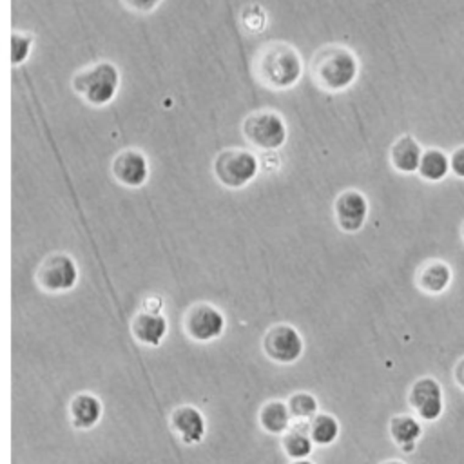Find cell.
Segmentation results:
<instances>
[{"label":"cell","mask_w":464,"mask_h":464,"mask_svg":"<svg viewBox=\"0 0 464 464\" xmlns=\"http://www.w3.org/2000/svg\"><path fill=\"white\" fill-rule=\"evenodd\" d=\"M252 72L261 85L272 91H286L301 80L303 60L288 42H266L252 60Z\"/></svg>","instance_id":"cell-1"},{"label":"cell","mask_w":464,"mask_h":464,"mask_svg":"<svg viewBox=\"0 0 464 464\" xmlns=\"http://www.w3.org/2000/svg\"><path fill=\"white\" fill-rule=\"evenodd\" d=\"M308 72L319 89L326 92H341L357 80L359 60L350 47L343 44H326L310 58Z\"/></svg>","instance_id":"cell-2"},{"label":"cell","mask_w":464,"mask_h":464,"mask_svg":"<svg viewBox=\"0 0 464 464\" xmlns=\"http://www.w3.org/2000/svg\"><path fill=\"white\" fill-rule=\"evenodd\" d=\"M71 87L85 103L103 107L114 100L120 89V71L112 62L102 60L76 71Z\"/></svg>","instance_id":"cell-3"},{"label":"cell","mask_w":464,"mask_h":464,"mask_svg":"<svg viewBox=\"0 0 464 464\" xmlns=\"http://www.w3.org/2000/svg\"><path fill=\"white\" fill-rule=\"evenodd\" d=\"M259 172V160L248 149L228 147L216 154L212 174L219 185L230 190L246 187Z\"/></svg>","instance_id":"cell-4"},{"label":"cell","mask_w":464,"mask_h":464,"mask_svg":"<svg viewBox=\"0 0 464 464\" xmlns=\"http://www.w3.org/2000/svg\"><path fill=\"white\" fill-rule=\"evenodd\" d=\"M241 134L252 147L272 152L285 145L288 129L277 111L259 109L243 118Z\"/></svg>","instance_id":"cell-5"},{"label":"cell","mask_w":464,"mask_h":464,"mask_svg":"<svg viewBox=\"0 0 464 464\" xmlns=\"http://www.w3.org/2000/svg\"><path fill=\"white\" fill-rule=\"evenodd\" d=\"M34 281L47 294H65L78 283V265L67 252H51L40 261Z\"/></svg>","instance_id":"cell-6"},{"label":"cell","mask_w":464,"mask_h":464,"mask_svg":"<svg viewBox=\"0 0 464 464\" xmlns=\"http://www.w3.org/2000/svg\"><path fill=\"white\" fill-rule=\"evenodd\" d=\"M227 319L221 308L208 301L192 303L181 319V328L185 335L194 343H212L219 339L225 332Z\"/></svg>","instance_id":"cell-7"},{"label":"cell","mask_w":464,"mask_h":464,"mask_svg":"<svg viewBox=\"0 0 464 464\" xmlns=\"http://www.w3.org/2000/svg\"><path fill=\"white\" fill-rule=\"evenodd\" d=\"M261 350L272 362L288 366L301 359L304 352V339L294 324L276 323L263 334Z\"/></svg>","instance_id":"cell-8"},{"label":"cell","mask_w":464,"mask_h":464,"mask_svg":"<svg viewBox=\"0 0 464 464\" xmlns=\"http://www.w3.org/2000/svg\"><path fill=\"white\" fill-rule=\"evenodd\" d=\"M408 404L413 413L424 422H435L444 413V388L431 377L422 375L415 379L408 390Z\"/></svg>","instance_id":"cell-9"},{"label":"cell","mask_w":464,"mask_h":464,"mask_svg":"<svg viewBox=\"0 0 464 464\" xmlns=\"http://www.w3.org/2000/svg\"><path fill=\"white\" fill-rule=\"evenodd\" d=\"M368 199L357 188H346L334 199V219L346 234L359 232L368 219Z\"/></svg>","instance_id":"cell-10"},{"label":"cell","mask_w":464,"mask_h":464,"mask_svg":"<svg viewBox=\"0 0 464 464\" xmlns=\"http://www.w3.org/2000/svg\"><path fill=\"white\" fill-rule=\"evenodd\" d=\"M169 430L185 446H196L205 439L207 420L194 404H179L169 415Z\"/></svg>","instance_id":"cell-11"},{"label":"cell","mask_w":464,"mask_h":464,"mask_svg":"<svg viewBox=\"0 0 464 464\" xmlns=\"http://www.w3.org/2000/svg\"><path fill=\"white\" fill-rule=\"evenodd\" d=\"M112 178L129 188L141 187L149 178V161L140 149H123L111 161Z\"/></svg>","instance_id":"cell-12"},{"label":"cell","mask_w":464,"mask_h":464,"mask_svg":"<svg viewBox=\"0 0 464 464\" xmlns=\"http://www.w3.org/2000/svg\"><path fill=\"white\" fill-rule=\"evenodd\" d=\"M167 332H169V323L161 312L141 308L130 317V334L134 341L143 346H150V348L160 346L167 337Z\"/></svg>","instance_id":"cell-13"},{"label":"cell","mask_w":464,"mask_h":464,"mask_svg":"<svg viewBox=\"0 0 464 464\" xmlns=\"http://www.w3.org/2000/svg\"><path fill=\"white\" fill-rule=\"evenodd\" d=\"M67 417L74 430H92L103 417V402L92 392H78L67 404Z\"/></svg>","instance_id":"cell-14"},{"label":"cell","mask_w":464,"mask_h":464,"mask_svg":"<svg viewBox=\"0 0 464 464\" xmlns=\"http://www.w3.org/2000/svg\"><path fill=\"white\" fill-rule=\"evenodd\" d=\"M453 281L451 266L442 259H430L415 274V285L420 292L428 295L444 294Z\"/></svg>","instance_id":"cell-15"},{"label":"cell","mask_w":464,"mask_h":464,"mask_svg":"<svg viewBox=\"0 0 464 464\" xmlns=\"http://www.w3.org/2000/svg\"><path fill=\"white\" fill-rule=\"evenodd\" d=\"M422 424L417 415L395 413L388 420V433L393 444L404 453H413L419 439L422 437Z\"/></svg>","instance_id":"cell-16"},{"label":"cell","mask_w":464,"mask_h":464,"mask_svg":"<svg viewBox=\"0 0 464 464\" xmlns=\"http://www.w3.org/2000/svg\"><path fill=\"white\" fill-rule=\"evenodd\" d=\"M424 149L411 134L399 136L390 147V163L401 174H413L419 170Z\"/></svg>","instance_id":"cell-17"},{"label":"cell","mask_w":464,"mask_h":464,"mask_svg":"<svg viewBox=\"0 0 464 464\" xmlns=\"http://www.w3.org/2000/svg\"><path fill=\"white\" fill-rule=\"evenodd\" d=\"M292 422H294V419H292L286 401L268 399L257 410V424L268 435L281 437L292 426Z\"/></svg>","instance_id":"cell-18"},{"label":"cell","mask_w":464,"mask_h":464,"mask_svg":"<svg viewBox=\"0 0 464 464\" xmlns=\"http://www.w3.org/2000/svg\"><path fill=\"white\" fill-rule=\"evenodd\" d=\"M314 440L308 431V422L294 420L292 426L281 435V450L290 460L308 459L314 450Z\"/></svg>","instance_id":"cell-19"},{"label":"cell","mask_w":464,"mask_h":464,"mask_svg":"<svg viewBox=\"0 0 464 464\" xmlns=\"http://www.w3.org/2000/svg\"><path fill=\"white\" fill-rule=\"evenodd\" d=\"M451 172V163H450V154L444 152L442 149L437 147H430L424 149L420 165L417 174L428 181V183H439L442 179L448 178V174Z\"/></svg>","instance_id":"cell-20"},{"label":"cell","mask_w":464,"mask_h":464,"mask_svg":"<svg viewBox=\"0 0 464 464\" xmlns=\"http://www.w3.org/2000/svg\"><path fill=\"white\" fill-rule=\"evenodd\" d=\"M308 431L315 446L326 448L334 444L341 433V424L339 419L328 411H317L310 420H308Z\"/></svg>","instance_id":"cell-21"},{"label":"cell","mask_w":464,"mask_h":464,"mask_svg":"<svg viewBox=\"0 0 464 464\" xmlns=\"http://www.w3.org/2000/svg\"><path fill=\"white\" fill-rule=\"evenodd\" d=\"M288 410L292 413L294 420L299 422H308L319 410V401L315 399L314 393L310 392H294L288 399H286Z\"/></svg>","instance_id":"cell-22"},{"label":"cell","mask_w":464,"mask_h":464,"mask_svg":"<svg viewBox=\"0 0 464 464\" xmlns=\"http://www.w3.org/2000/svg\"><path fill=\"white\" fill-rule=\"evenodd\" d=\"M33 45V34L31 33H24V31H13L11 34V62L13 65H22L25 62V58L29 56Z\"/></svg>","instance_id":"cell-23"},{"label":"cell","mask_w":464,"mask_h":464,"mask_svg":"<svg viewBox=\"0 0 464 464\" xmlns=\"http://www.w3.org/2000/svg\"><path fill=\"white\" fill-rule=\"evenodd\" d=\"M241 24H243L245 31H248L252 34L261 33L266 25V14H265L263 7H259V5L245 7V11L241 13Z\"/></svg>","instance_id":"cell-24"},{"label":"cell","mask_w":464,"mask_h":464,"mask_svg":"<svg viewBox=\"0 0 464 464\" xmlns=\"http://www.w3.org/2000/svg\"><path fill=\"white\" fill-rule=\"evenodd\" d=\"M121 4L132 13L147 14L152 13L161 4V0H121Z\"/></svg>","instance_id":"cell-25"},{"label":"cell","mask_w":464,"mask_h":464,"mask_svg":"<svg viewBox=\"0 0 464 464\" xmlns=\"http://www.w3.org/2000/svg\"><path fill=\"white\" fill-rule=\"evenodd\" d=\"M450 163H451V174L459 179H464V145L453 149L450 154Z\"/></svg>","instance_id":"cell-26"},{"label":"cell","mask_w":464,"mask_h":464,"mask_svg":"<svg viewBox=\"0 0 464 464\" xmlns=\"http://www.w3.org/2000/svg\"><path fill=\"white\" fill-rule=\"evenodd\" d=\"M453 379H455V384L460 390H464V355L453 366Z\"/></svg>","instance_id":"cell-27"},{"label":"cell","mask_w":464,"mask_h":464,"mask_svg":"<svg viewBox=\"0 0 464 464\" xmlns=\"http://www.w3.org/2000/svg\"><path fill=\"white\" fill-rule=\"evenodd\" d=\"M379 464H406V462L401 460V459H386V460H382Z\"/></svg>","instance_id":"cell-28"},{"label":"cell","mask_w":464,"mask_h":464,"mask_svg":"<svg viewBox=\"0 0 464 464\" xmlns=\"http://www.w3.org/2000/svg\"><path fill=\"white\" fill-rule=\"evenodd\" d=\"M290 464H315V462H312L310 459H301V460H292Z\"/></svg>","instance_id":"cell-29"},{"label":"cell","mask_w":464,"mask_h":464,"mask_svg":"<svg viewBox=\"0 0 464 464\" xmlns=\"http://www.w3.org/2000/svg\"><path fill=\"white\" fill-rule=\"evenodd\" d=\"M460 236H462V241H464V223H462V227H460Z\"/></svg>","instance_id":"cell-30"}]
</instances>
